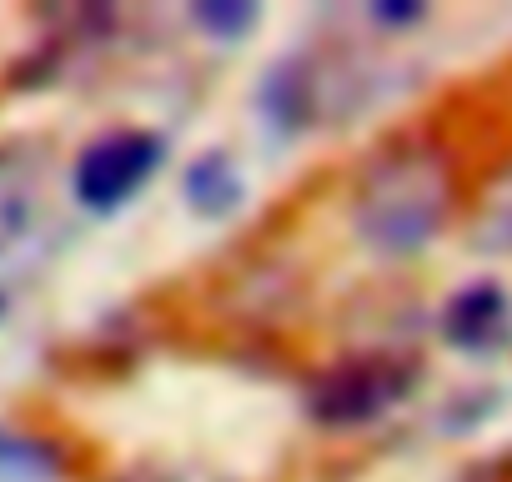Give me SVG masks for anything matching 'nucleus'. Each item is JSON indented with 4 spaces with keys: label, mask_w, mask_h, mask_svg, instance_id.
Segmentation results:
<instances>
[{
    "label": "nucleus",
    "mask_w": 512,
    "mask_h": 482,
    "mask_svg": "<svg viewBox=\"0 0 512 482\" xmlns=\"http://www.w3.org/2000/svg\"><path fill=\"white\" fill-rule=\"evenodd\" d=\"M447 206H452L447 166L427 151H392L377 166H367L352 216H357V231L367 236V247L387 257H407V252H422L442 231Z\"/></svg>",
    "instance_id": "nucleus-1"
},
{
    "label": "nucleus",
    "mask_w": 512,
    "mask_h": 482,
    "mask_svg": "<svg viewBox=\"0 0 512 482\" xmlns=\"http://www.w3.org/2000/svg\"><path fill=\"white\" fill-rule=\"evenodd\" d=\"M417 387V362L392 352H362L337 357L307 382V412L322 427H362L382 412H392Z\"/></svg>",
    "instance_id": "nucleus-2"
},
{
    "label": "nucleus",
    "mask_w": 512,
    "mask_h": 482,
    "mask_svg": "<svg viewBox=\"0 0 512 482\" xmlns=\"http://www.w3.org/2000/svg\"><path fill=\"white\" fill-rule=\"evenodd\" d=\"M161 156H166V141L151 136V131H106V136H96L81 151L76 176H71L76 201L86 211H96V216L121 211L151 181V171L161 166Z\"/></svg>",
    "instance_id": "nucleus-3"
},
{
    "label": "nucleus",
    "mask_w": 512,
    "mask_h": 482,
    "mask_svg": "<svg viewBox=\"0 0 512 482\" xmlns=\"http://www.w3.org/2000/svg\"><path fill=\"white\" fill-rule=\"evenodd\" d=\"M442 332L452 347H467V352H487V347H502L512 337V302L502 287L492 282H477L467 292H457L442 312Z\"/></svg>",
    "instance_id": "nucleus-4"
},
{
    "label": "nucleus",
    "mask_w": 512,
    "mask_h": 482,
    "mask_svg": "<svg viewBox=\"0 0 512 482\" xmlns=\"http://www.w3.org/2000/svg\"><path fill=\"white\" fill-rule=\"evenodd\" d=\"M36 201H41V181H36V166L0 146V247H11V241H21L36 221Z\"/></svg>",
    "instance_id": "nucleus-5"
},
{
    "label": "nucleus",
    "mask_w": 512,
    "mask_h": 482,
    "mask_svg": "<svg viewBox=\"0 0 512 482\" xmlns=\"http://www.w3.org/2000/svg\"><path fill=\"white\" fill-rule=\"evenodd\" d=\"M186 196H191L196 211L221 216V211H231V206L241 201V171H236L221 151H206V156H196L191 171H186Z\"/></svg>",
    "instance_id": "nucleus-6"
},
{
    "label": "nucleus",
    "mask_w": 512,
    "mask_h": 482,
    "mask_svg": "<svg viewBox=\"0 0 512 482\" xmlns=\"http://www.w3.org/2000/svg\"><path fill=\"white\" fill-rule=\"evenodd\" d=\"M56 472H61V457L46 442L0 427V482H51Z\"/></svg>",
    "instance_id": "nucleus-7"
},
{
    "label": "nucleus",
    "mask_w": 512,
    "mask_h": 482,
    "mask_svg": "<svg viewBox=\"0 0 512 482\" xmlns=\"http://www.w3.org/2000/svg\"><path fill=\"white\" fill-rule=\"evenodd\" d=\"M256 21V11L251 6H231V0H226V6H221V0H216V6H196V26H206L211 36H241L246 26Z\"/></svg>",
    "instance_id": "nucleus-8"
},
{
    "label": "nucleus",
    "mask_w": 512,
    "mask_h": 482,
    "mask_svg": "<svg viewBox=\"0 0 512 482\" xmlns=\"http://www.w3.org/2000/svg\"><path fill=\"white\" fill-rule=\"evenodd\" d=\"M492 236H497L492 247H512V196L492 206Z\"/></svg>",
    "instance_id": "nucleus-9"
},
{
    "label": "nucleus",
    "mask_w": 512,
    "mask_h": 482,
    "mask_svg": "<svg viewBox=\"0 0 512 482\" xmlns=\"http://www.w3.org/2000/svg\"><path fill=\"white\" fill-rule=\"evenodd\" d=\"M121 482H161V477H121Z\"/></svg>",
    "instance_id": "nucleus-10"
},
{
    "label": "nucleus",
    "mask_w": 512,
    "mask_h": 482,
    "mask_svg": "<svg viewBox=\"0 0 512 482\" xmlns=\"http://www.w3.org/2000/svg\"><path fill=\"white\" fill-rule=\"evenodd\" d=\"M0 312H6V302H0Z\"/></svg>",
    "instance_id": "nucleus-11"
}]
</instances>
